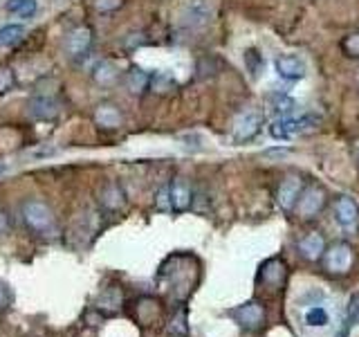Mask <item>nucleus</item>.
<instances>
[{"mask_svg": "<svg viewBox=\"0 0 359 337\" xmlns=\"http://www.w3.org/2000/svg\"><path fill=\"white\" fill-rule=\"evenodd\" d=\"M20 216H22V223L27 225V230L34 236H41V239H54V236L59 234L56 216H54V211L48 202L36 200V198L25 200L20 207Z\"/></svg>", "mask_w": 359, "mask_h": 337, "instance_id": "f257e3e1", "label": "nucleus"}, {"mask_svg": "<svg viewBox=\"0 0 359 337\" xmlns=\"http://www.w3.org/2000/svg\"><path fill=\"white\" fill-rule=\"evenodd\" d=\"M314 126H319V117L317 115H303V117H278L276 121L269 124V135L276 140H290L299 133H306Z\"/></svg>", "mask_w": 359, "mask_h": 337, "instance_id": "f03ea898", "label": "nucleus"}, {"mask_svg": "<svg viewBox=\"0 0 359 337\" xmlns=\"http://www.w3.org/2000/svg\"><path fill=\"white\" fill-rule=\"evenodd\" d=\"M213 18V5L209 0H189L184 5L182 14H180V22L184 29L200 32L205 29Z\"/></svg>", "mask_w": 359, "mask_h": 337, "instance_id": "7ed1b4c3", "label": "nucleus"}, {"mask_svg": "<svg viewBox=\"0 0 359 337\" xmlns=\"http://www.w3.org/2000/svg\"><path fill=\"white\" fill-rule=\"evenodd\" d=\"M353 261L355 254L348 243H332L328 247V252H323V267L330 275H346L353 267Z\"/></svg>", "mask_w": 359, "mask_h": 337, "instance_id": "20e7f679", "label": "nucleus"}, {"mask_svg": "<svg viewBox=\"0 0 359 337\" xmlns=\"http://www.w3.org/2000/svg\"><path fill=\"white\" fill-rule=\"evenodd\" d=\"M231 317L238 322L245 331H258L265 324L267 312H265V306H263L261 301L252 299V301L243 303V306L233 308L231 310Z\"/></svg>", "mask_w": 359, "mask_h": 337, "instance_id": "39448f33", "label": "nucleus"}, {"mask_svg": "<svg viewBox=\"0 0 359 337\" xmlns=\"http://www.w3.org/2000/svg\"><path fill=\"white\" fill-rule=\"evenodd\" d=\"M93 41H95L93 29L81 25V27L72 29L63 39V52L70 56V59H81V56H86L90 52V48H93Z\"/></svg>", "mask_w": 359, "mask_h": 337, "instance_id": "423d86ee", "label": "nucleus"}, {"mask_svg": "<svg viewBox=\"0 0 359 337\" xmlns=\"http://www.w3.org/2000/svg\"><path fill=\"white\" fill-rule=\"evenodd\" d=\"M332 216L346 232H355L359 225V207L351 196H337L332 200Z\"/></svg>", "mask_w": 359, "mask_h": 337, "instance_id": "0eeeda50", "label": "nucleus"}, {"mask_svg": "<svg viewBox=\"0 0 359 337\" xmlns=\"http://www.w3.org/2000/svg\"><path fill=\"white\" fill-rule=\"evenodd\" d=\"M287 279V265L280 256H274V258H267V261L258 267V275H256V281L261 286H267V288H280L285 284Z\"/></svg>", "mask_w": 359, "mask_h": 337, "instance_id": "6e6552de", "label": "nucleus"}, {"mask_svg": "<svg viewBox=\"0 0 359 337\" xmlns=\"http://www.w3.org/2000/svg\"><path fill=\"white\" fill-rule=\"evenodd\" d=\"M325 207V191L319 185H310L297 202V213L301 218H312Z\"/></svg>", "mask_w": 359, "mask_h": 337, "instance_id": "1a4fd4ad", "label": "nucleus"}, {"mask_svg": "<svg viewBox=\"0 0 359 337\" xmlns=\"http://www.w3.org/2000/svg\"><path fill=\"white\" fill-rule=\"evenodd\" d=\"M301 194H303V180L299 176H287L283 183L278 185V191H276V200H278L280 209L294 211Z\"/></svg>", "mask_w": 359, "mask_h": 337, "instance_id": "9d476101", "label": "nucleus"}, {"mask_svg": "<svg viewBox=\"0 0 359 337\" xmlns=\"http://www.w3.org/2000/svg\"><path fill=\"white\" fill-rule=\"evenodd\" d=\"M261 124H263V115L258 110H245L236 119V126H233V138L238 142H250L254 140L258 131H261Z\"/></svg>", "mask_w": 359, "mask_h": 337, "instance_id": "9b49d317", "label": "nucleus"}, {"mask_svg": "<svg viewBox=\"0 0 359 337\" xmlns=\"http://www.w3.org/2000/svg\"><path fill=\"white\" fill-rule=\"evenodd\" d=\"M59 101L54 97H45V95H36L27 101V115L36 121H50L54 117H59Z\"/></svg>", "mask_w": 359, "mask_h": 337, "instance_id": "f8f14e48", "label": "nucleus"}, {"mask_svg": "<svg viewBox=\"0 0 359 337\" xmlns=\"http://www.w3.org/2000/svg\"><path fill=\"white\" fill-rule=\"evenodd\" d=\"M99 205L108 213H117L126 207V194H123L121 185L117 183H106L99 191Z\"/></svg>", "mask_w": 359, "mask_h": 337, "instance_id": "ddd939ff", "label": "nucleus"}, {"mask_svg": "<svg viewBox=\"0 0 359 337\" xmlns=\"http://www.w3.org/2000/svg\"><path fill=\"white\" fill-rule=\"evenodd\" d=\"M168 189H171V209L175 213L187 211L191 207V202H194V191H191V185L182 178H175L173 183L168 185Z\"/></svg>", "mask_w": 359, "mask_h": 337, "instance_id": "4468645a", "label": "nucleus"}, {"mask_svg": "<svg viewBox=\"0 0 359 337\" xmlns=\"http://www.w3.org/2000/svg\"><path fill=\"white\" fill-rule=\"evenodd\" d=\"M297 250L306 261H319L325 252V241L319 232H310L297 243Z\"/></svg>", "mask_w": 359, "mask_h": 337, "instance_id": "2eb2a0df", "label": "nucleus"}, {"mask_svg": "<svg viewBox=\"0 0 359 337\" xmlns=\"http://www.w3.org/2000/svg\"><path fill=\"white\" fill-rule=\"evenodd\" d=\"M276 72L280 79H287V81H297V79L306 77V65L299 59V56H278L276 59Z\"/></svg>", "mask_w": 359, "mask_h": 337, "instance_id": "dca6fc26", "label": "nucleus"}, {"mask_svg": "<svg viewBox=\"0 0 359 337\" xmlns=\"http://www.w3.org/2000/svg\"><path fill=\"white\" fill-rule=\"evenodd\" d=\"M93 117H95V124L99 128H108V131L119 128L121 121H123L121 110L115 104H99Z\"/></svg>", "mask_w": 359, "mask_h": 337, "instance_id": "f3484780", "label": "nucleus"}, {"mask_svg": "<svg viewBox=\"0 0 359 337\" xmlns=\"http://www.w3.org/2000/svg\"><path fill=\"white\" fill-rule=\"evenodd\" d=\"M93 79H95V84L99 86H112L119 79V70H117V65L115 63H110V61H99L95 65V70H93Z\"/></svg>", "mask_w": 359, "mask_h": 337, "instance_id": "a211bd4d", "label": "nucleus"}, {"mask_svg": "<svg viewBox=\"0 0 359 337\" xmlns=\"http://www.w3.org/2000/svg\"><path fill=\"white\" fill-rule=\"evenodd\" d=\"M149 86H151V77H149V72H144L142 67L133 65L126 72V88L133 95H142Z\"/></svg>", "mask_w": 359, "mask_h": 337, "instance_id": "6ab92c4d", "label": "nucleus"}, {"mask_svg": "<svg viewBox=\"0 0 359 337\" xmlns=\"http://www.w3.org/2000/svg\"><path fill=\"white\" fill-rule=\"evenodd\" d=\"M357 324H359V295H353L346 306V317H344V324H341L339 333H337V337H348Z\"/></svg>", "mask_w": 359, "mask_h": 337, "instance_id": "aec40b11", "label": "nucleus"}, {"mask_svg": "<svg viewBox=\"0 0 359 337\" xmlns=\"http://www.w3.org/2000/svg\"><path fill=\"white\" fill-rule=\"evenodd\" d=\"M7 11L9 14H16L20 18H32L36 14V0H7Z\"/></svg>", "mask_w": 359, "mask_h": 337, "instance_id": "412c9836", "label": "nucleus"}, {"mask_svg": "<svg viewBox=\"0 0 359 337\" xmlns=\"http://www.w3.org/2000/svg\"><path fill=\"white\" fill-rule=\"evenodd\" d=\"M168 335H180V337H184L189 333V326H187V308H177L175 315L171 317V322L166 324V329H164Z\"/></svg>", "mask_w": 359, "mask_h": 337, "instance_id": "4be33fe9", "label": "nucleus"}, {"mask_svg": "<svg viewBox=\"0 0 359 337\" xmlns=\"http://www.w3.org/2000/svg\"><path fill=\"white\" fill-rule=\"evenodd\" d=\"M269 101H272V106H274V110L278 112L280 117H285V115H290L292 110H294V99H292L290 95H283V93H276V95H272L269 97Z\"/></svg>", "mask_w": 359, "mask_h": 337, "instance_id": "5701e85b", "label": "nucleus"}, {"mask_svg": "<svg viewBox=\"0 0 359 337\" xmlns=\"http://www.w3.org/2000/svg\"><path fill=\"white\" fill-rule=\"evenodd\" d=\"M25 27L22 25H5L0 27V45H14L22 39Z\"/></svg>", "mask_w": 359, "mask_h": 337, "instance_id": "b1692460", "label": "nucleus"}, {"mask_svg": "<svg viewBox=\"0 0 359 337\" xmlns=\"http://www.w3.org/2000/svg\"><path fill=\"white\" fill-rule=\"evenodd\" d=\"M104 303H110V312H117V310H119V306H121V292H119L117 288L106 290L104 295L99 297L97 308H101V306H104Z\"/></svg>", "mask_w": 359, "mask_h": 337, "instance_id": "393cba45", "label": "nucleus"}, {"mask_svg": "<svg viewBox=\"0 0 359 337\" xmlns=\"http://www.w3.org/2000/svg\"><path fill=\"white\" fill-rule=\"evenodd\" d=\"M306 324L308 326H314V329H321V326L328 324V312L321 306H314L306 312Z\"/></svg>", "mask_w": 359, "mask_h": 337, "instance_id": "a878e982", "label": "nucleus"}, {"mask_svg": "<svg viewBox=\"0 0 359 337\" xmlns=\"http://www.w3.org/2000/svg\"><path fill=\"white\" fill-rule=\"evenodd\" d=\"M245 63H247V70H250L254 77L256 74H261V70H263V56H261V52L258 50H247L245 52Z\"/></svg>", "mask_w": 359, "mask_h": 337, "instance_id": "bb28decb", "label": "nucleus"}, {"mask_svg": "<svg viewBox=\"0 0 359 337\" xmlns=\"http://www.w3.org/2000/svg\"><path fill=\"white\" fill-rule=\"evenodd\" d=\"M16 86V74H14V70L11 67H7V65H0V95H5V93H9L11 88Z\"/></svg>", "mask_w": 359, "mask_h": 337, "instance_id": "cd10ccee", "label": "nucleus"}, {"mask_svg": "<svg viewBox=\"0 0 359 337\" xmlns=\"http://www.w3.org/2000/svg\"><path fill=\"white\" fill-rule=\"evenodd\" d=\"M344 52L351 56V59H359V32L348 34L344 39Z\"/></svg>", "mask_w": 359, "mask_h": 337, "instance_id": "c85d7f7f", "label": "nucleus"}, {"mask_svg": "<svg viewBox=\"0 0 359 337\" xmlns=\"http://www.w3.org/2000/svg\"><path fill=\"white\" fill-rule=\"evenodd\" d=\"M173 86H175V81L171 77H166V74H155L151 79V88L155 90V93H166V90L173 88Z\"/></svg>", "mask_w": 359, "mask_h": 337, "instance_id": "c756f323", "label": "nucleus"}, {"mask_svg": "<svg viewBox=\"0 0 359 337\" xmlns=\"http://www.w3.org/2000/svg\"><path fill=\"white\" fill-rule=\"evenodd\" d=\"M123 5V0H95V9L99 14H112Z\"/></svg>", "mask_w": 359, "mask_h": 337, "instance_id": "7c9ffc66", "label": "nucleus"}, {"mask_svg": "<svg viewBox=\"0 0 359 337\" xmlns=\"http://www.w3.org/2000/svg\"><path fill=\"white\" fill-rule=\"evenodd\" d=\"M157 209L160 211H173L171 209V189L168 187H162L157 191Z\"/></svg>", "mask_w": 359, "mask_h": 337, "instance_id": "2f4dec72", "label": "nucleus"}, {"mask_svg": "<svg viewBox=\"0 0 359 337\" xmlns=\"http://www.w3.org/2000/svg\"><path fill=\"white\" fill-rule=\"evenodd\" d=\"M7 230H9V216H7V211L0 207V236L7 234Z\"/></svg>", "mask_w": 359, "mask_h": 337, "instance_id": "473e14b6", "label": "nucleus"}, {"mask_svg": "<svg viewBox=\"0 0 359 337\" xmlns=\"http://www.w3.org/2000/svg\"><path fill=\"white\" fill-rule=\"evenodd\" d=\"M7 303H9V290L3 284H0V308H5Z\"/></svg>", "mask_w": 359, "mask_h": 337, "instance_id": "72a5a7b5", "label": "nucleus"}, {"mask_svg": "<svg viewBox=\"0 0 359 337\" xmlns=\"http://www.w3.org/2000/svg\"><path fill=\"white\" fill-rule=\"evenodd\" d=\"M5 168H7V164H3V162H0V176L5 173Z\"/></svg>", "mask_w": 359, "mask_h": 337, "instance_id": "f704fd0d", "label": "nucleus"}]
</instances>
